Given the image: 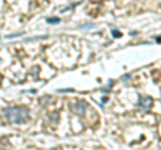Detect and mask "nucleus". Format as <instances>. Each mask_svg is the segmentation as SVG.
<instances>
[{
    "label": "nucleus",
    "instance_id": "f257e3e1",
    "mask_svg": "<svg viewBox=\"0 0 161 150\" xmlns=\"http://www.w3.org/2000/svg\"><path fill=\"white\" fill-rule=\"evenodd\" d=\"M3 115L8 123H12V125L26 123L30 119V109L27 106L7 107L3 110Z\"/></svg>",
    "mask_w": 161,
    "mask_h": 150
},
{
    "label": "nucleus",
    "instance_id": "f03ea898",
    "mask_svg": "<svg viewBox=\"0 0 161 150\" xmlns=\"http://www.w3.org/2000/svg\"><path fill=\"white\" fill-rule=\"evenodd\" d=\"M137 106L144 110V111H149L153 106V99L150 98L149 95H138V102H137Z\"/></svg>",
    "mask_w": 161,
    "mask_h": 150
},
{
    "label": "nucleus",
    "instance_id": "7ed1b4c3",
    "mask_svg": "<svg viewBox=\"0 0 161 150\" xmlns=\"http://www.w3.org/2000/svg\"><path fill=\"white\" fill-rule=\"evenodd\" d=\"M86 109H87V103L85 102V101H79V102H77L71 107V111L74 114H77V115L82 117V115H85V111H86Z\"/></svg>",
    "mask_w": 161,
    "mask_h": 150
},
{
    "label": "nucleus",
    "instance_id": "20e7f679",
    "mask_svg": "<svg viewBox=\"0 0 161 150\" xmlns=\"http://www.w3.org/2000/svg\"><path fill=\"white\" fill-rule=\"evenodd\" d=\"M48 35H40V36H31V38H26L24 42H32V40H42V39H47Z\"/></svg>",
    "mask_w": 161,
    "mask_h": 150
},
{
    "label": "nucleus",
    "instance_id": "39448f33",
    "mask_svg": "<svg viewBox=\"0 0 161 150\" xmlns=\"http://www.w3.org/2000/svg\"><path fill=\"white\" fill-rule=\"evenodd\" d=\"M46 22L47 24H59L60 23V19L59 18H46Z\"/></svg>",
    "mask_w": 161,
    "mask_h": 150
},
{
    "label": "nucleus",
    "instance_id": "423d86ee",
    "mask_svg": "<svg viewBox=\"0 0 161 150\" xmlns=\"http://www.w3.org/2000/svg\"><path fill=\"white\" fill-rule=\"evenodd\" d=\"M82 3V2H78V3H74V4H71V6H69V7H64V8H62L60 9V12H66V11H71L73 8H75L77 6H79V4Z\"/></svg>",
    "mask_w": 161,
    "mask_h": 150
},
{
    "label": "nucleus",
    "instance_id": "0eeeda50",
    "mask_svg": "<svg viewBox=\"0 0 161 150\" xmlns=\"http://www.w3.org/2000/svg\"><path fill=\"white\" fill-rule=\"evenodd\" d=\"M112 35H113V38H121L122 34H121L117 28H114V29H112Z\"/></svg>",
    "mask_w": 161,
    "mask_h": 150
},
{
    "label": "nucleus",
    "instance_id": "6e6552de",
    "mask_svg": "<svg viewBox=\"0 0 161 150\" xmlns=\"http://www.w3.org/2000/svg\"><path fill=\"white\" fill-rule=\"evenodd\" d=\"M113 84H114V82H113V81H109V83H108V87H102V88H101V91H109V88L112 87Z\"/></svg>",
    "mask_w": 161,
    "mask_h": 150
},
{
    "label": "nucleus",
    "instance_id": "1a4fd4ad",
    "mask_svg": "<svg viewBox=\"0 0 161 150\" xmlns=\"http://www.w3.org/2000/svg\"><path fill=\"white\" fill-rule=\"evenodd\" d=\"M57 91L58 93H70V91H73V88H59Z\"/></svg>",
    "mask_w": 161,
    "mask_h": 150
},
{
    "label": "nucleus",
    "instance_id": "9d476101",
    "mask_svg": "<svg viewBox=\"0 0 161 150\" xmlns=\"http://www.w3.org/2000/svg\"><path fill=\"white\" fill-rule=\"evenodd\" d=\"M23 32H18V34H11V35H7V38H16V36H22Z\"/></svg>",
    "mask_w": 161,
    "mask_h": 150
},
{
    "label": "nucleus",
    "instance_id": "9b49d317",
    "mask_svg": "<svg viewBox=\"0 0 161 150\" xmlns=\"http://www.w3.org/2000/svg\"><path fill=\"white\" fill-rule=\"evenodd\" d=\"M94 24H83V26H80V28L85 29V28H93Z\"/></svg>",
    "mask_w": 161,
    "mask_h": 150
},
{
    "label": "nucleus",
    "instance_id": "f8f14e48",
    "mask_svg": "<svg viewBox=\"0 0 161 150\" xmlns=\"http://www.w3.org/2000/svg\"><path fill=\"white\" fill-rule=\"evenodd\" d=\"M129 78H130V75H125V77H122V81H128Z\"/></svg>",
    "mask_w": 161,
    "mask_h": 150
},
{
    "label": "nucleus",
    "instance_id": "ddd939ff",
    "mask_svg": "<svg viewBox=\"0 0 161 150\" xmlns=\"http://www.w3.org/2000/svg\"><path fill=\"white\" fill-rule=\"evenodd\" d=\"M106 102H108V98H106V97H105V98L102 99V102H101V104H103V103H106Z\"/></svg>",
    "mask_w": 161,
    "mask_h": 150
}]
</instances>
